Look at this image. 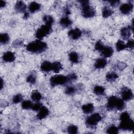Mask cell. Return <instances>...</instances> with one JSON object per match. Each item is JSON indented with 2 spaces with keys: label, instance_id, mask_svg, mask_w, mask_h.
I'll return each mask as SVG.
<instances>
[{
  "label": "cell",
  "instance_id": "obj_42",
  "mask_svg": "<svg viewBox=\"0 0 134 134\" xmlns=\"http://www.w3.org/2000/svg\"><path fill=\"white\" fill-rule=\"evenodd\" d=\"M108 2L110 3V5L113 7H116L120 3V1H117V0L110 1H108Z\"/></svg>",
  "mask_w": 134,
  "mask_h": 134
},
{
  "label": "cell",
  "instance_id": "obj_12",
  "mask_svg": "<svg viewBox=\"0 0 134 134\" xmlns=\"http://www.w3.org/2000/svg\"><path fill=\"white\" fill-rule=\"evenodd\" d=\"M2 58L5 62H12L15 60L16 57L14 52L11 51H7L3 54Z\"/></svg>",
  "mask_w": 134,
  "mask_h": 134
},
{
  "label": "cell",
  "instance_id": "obj_15",
  "mask_svg": "<svg viewBox=\"0 0 134 134\" xmlns=\"http://www.w3.org/2000/svg\"><path fill=\"white\" fill-rule=\"evenodd\" d=\"M100 52L104 58H109L113 54L114 50L110 47L105 46Z\"/></svg>",
  "mask_w": 134,
  "mask_h": 134
},
{
  "label": "cell",
  "instance_id": "obj_2",
  "mask_svg": "<svg viewBox=\"0 0 134 134\" xmlns=\"http://www.w3.org/2000/svg\"><path fill=\"white\" fill-rule=\"evenodd\" d=\"M47 47L48 46L46 42L38 39L28 43L26 46V49L31 53L38 54L45 51Z\"/></svg>",
  "mask_w": 134,
  "mask_h": 134
},
{
  "label": "cell",
  "instance_id": "obj_6",
  "mask_svg": "<svg viewBox=\"0 0 134 134\" xmlns=\"http://www.w3.org/2000/svg\"><path fill=\"white\" fill-rule=\"evenodd\" d=\"M68 82L67 76L63 75H55L50 79V83L52 86L63 85Z\"/></svg>",
  "mask_w": 134,
  "mask_h": 134
},
{
  "label": "cell",
  "instance_id": "obj_8",
  "mask_svg": "<svg viewBox=\"0 0 134 134\" xmlns=\"http://www.w3.org/2000/svg\"><path fill=\"white\" fill-rule=\"evenodd\" d=\"M121 95L124 101L131 100L133 98V93L131 89L127 87H124L121 90Z\"/></svg>",
  "mask_w": 134,
  "mask_h": 134
},
{
  "label": "cell",
  "instance_id": "obj_22",
  "mask_svg": "<svg viewBox=\"0 0 134 134\" xmlns=\"http://www.w3.org/2000/svg\"><path fill=\"white\" fill-rule=\"evenodd\" d=\"M31 98L32 99V100H34V102H38L42 98V95L39 91L37 90H35V91H33L31 93Z\"/></svg>",
  "mask_w": 134,
  "mask_h": 134
},
{
  "label": "cell",
  "instance_id": "obj_41",
  "mask_svg": "<svg viewBox=\"0 0 134 134\" xmlns=\"http://www.w3.org/2000/svg\"><path fill=\"white\" fill-rule=\"evenodd\" d=\"M134 47V41L132 39H130L128 41L126 44V48H129L130 49H132Z\"/></svg>",
  "mask_w": 134,
  "mask_h": 134
},
{
  "label": "cell",
  "instance_id": "obj_30",
  "mask_svg": "<svg viewBox=\"0 0 134 134\" xmlns=\"http://www.w3.org/2000/svg\"><path fill=\"white\" fill-rule=\"evenodd\" d=\"M32 106V102L29 100H25L21 103V107L24 109H31Z\"/></svg>",
  "mask_w": 134,
  "mask_h": 134
},
{
  "label": "cell",
  "instance_id": "obj_32",
  "mask_svg": "<svg viewBox=\"0 0 134 134\" xmlns=\"http://www.w3.org/2000/svg\"><path fill=\"white\" fill-rule=\"evenodd\" d=\"M68 132L70 134H75L78 132V128L76 125H70L67 128Z\"/></svg>",
  "mask_w": 134,
  "mask_h": 134
},
{
  "label": "cell",
  "instance_id": "obj_4",
  "mask_svg": "<svg viewBox=\"0 0 134 134\" xmlns=\"http://www.w3.org/2000/svg\"><path fill=\"white\" fill-rule=\"evenodd\" d=\"M82 7V14L85 18H91L95 16V11L91 6L88 1H79Z\"/></svg>",
  "mask_w": 134,
  "mask_h": 134
},
{
  "label": "cell",
  "instance_id": "obj_36",
  "mask_svg": "<svg viewBox=\"0 0 134 134\" xmlns=\"http://www.w3.org/2000/svg\"><path fill=\"white\" fill-rule=\"evenodd\" d=\"M76 91L75 88L72 86H69L66 87L65 90V92L68 95H72L74 94Z\"/></svg>",
  "mask_w": 134,
  "mask_h": 134
},
{
  "label": "cell",
  "instance_id": "obj_46",
  "mask_svg": "<svg viewBox=\"0 0 134 134\" xmlns=\"http://www.w3.org/2000/svg\"><path fill=\"white\" fill-rule=\"evenodd\" d=\"M3 84H4V83H3V80L2 79H1V89L2 90L3 87Z\"/></svg>",
  "mask_w": 134,
  "mask_h": 134
},
{
  "label": "cell",
  "instance_id": "obj_3",
  "mask_svg": "<svg viewBox=\"0 0 134 134\" xmlns=\"http://www.w3.org/2000/svg\"><path fill=\"white\" fill-rule=\"evenodd\" d=\"M125 101L115 96H110L107 103V108L109 109L122 110L125 108Z\"/></svg>",
  "mask_w": 134,
  "mask_h": 134
},
{
  "label": "cell",
  "instance_id": "obj_1",
  "mask_svg": "<svg viewBox=\"0 0 134 134\" xmlns=\"http://www.w3.org/2000/svg\"><path fill=\"white\" fill-rule=\"evenodd\" d=\"M119 128L122 130L131 131L134 128V122L130 115L126 111L123 112L120 116Z\"/></svg>",
  "mask_w": 134,
  "mask_h": 134
},
{
  "label": "cell",
  "instance_id": "obj_39",
  "mask_svg": "<svg viewBox=\"0 0 134 134\" xmlns=\"http://www.w3.org/2000/svg\"><path fill=\"white\" fill-rule=\"evenodd\" d=\"M68 82L73 81L77 79V75L75 73H71L66 76Z\"/></svg>",
  "mask_w": 134,
  "mask_h": 134
},
{
  "label": "cell",
  "instance_id": "obj_21",
  "mask_svg": "<svg viewBox=\"0 0 134 134\" xmlns=\"http://www.w3.org/2000/svg\"><path fill=\"white\" fill-rule=\"evenodd\" d=\"M69 59L70 61L73 63H77L80 61V57L76 52H71L69 54Z\"/></svg>",
  "mask_w": 134,
  "mask_h": 134
},
{
  "label": "cell",
  "instance_id": "obj_23",
  "mask_svg": "<svg viewBox=\"0 0 134 134\" xmlns=\"http://www.w3.org/2000/svg\"><path fill=\"white\" fill-rule=\"evenodd\" d=\"M113 12L111 8L108 6H105L102 10V16L104 18H108L111 16Z\"/></svg>",
  "mask_w": 134,
  "mask_h": 134
},
{
  "label": "cell",
  "instance_id": "obj_33",
  "mask_svg": "<svg viewBox=\"0 0 134 134\" xmlns=\"http://www.w3.org/2000/svg\"><path fill=\"white\" fill-rule=\"evenodd\" d=\"M43 20L45 23V24L52 25L54 22V19L53 17L50 15H45L43 17Z\"/></svg>",
  "mask_w": 134,
  "mask_h": 134
},
{
  "label": "cell",
  "instance_id": "obj_18",
  "mask_svg": "<svg viewBox=\"0 0 134 134\" xmlns=\"http://www.w3.org/2000/svg\"><path fill=\"white\" fill-rule=\"evenodd\" d=\"M59 23L60 25L63 28H67L71 25L72 20L68 16H65L61 18Z\"/></svg>",
  "mask_w": 134,
  "mask_h": 134
},
{
  "label": "cell",
  "instance_id": "obj_24",
  "mask_svg": "<svg viewBox=\"0 0 134 134\" xmlns=\"http://www.w3.org/2000/svg\"><path fill=\"white\" fill-rule=\"evenodd\" d=\"M62 69V64L60 62L58 61H55L52 63V69L51 71H53V72L55 73H59L60 70Z\"/></svg>",
  "mask_w": 134,
  "mask_h": 134
},
{
  "label": "cell",
  "instance_id": "obj_9",
  "mask_svg": "<svg viewBox=\"0 0 134 134\" xmlns=\"http://www.w3.org/2000/svg\"><path fill=\"white\" fill-rule=\"evenodd\" d=\"M120 12L125 15L130 14L133 10V5L131 3H124L119 7Z\"/></svg>",
  "mask_w": 134,
  "mask_h": 134
},
{
  "label": "cell",
  "instance_id": "obj_11",
  "mask_svg": "<svg viewBox=\"0 0 134 134\" xmlns=\"http://www.w3.org/2000/svg\"><path fill=\"white\" fill-rule=\"evenodd\" d=\"M49 114V110L48 108L44 106H42L41 108L38 111L37 115V118L39 120H42L47 117Z\"/></svg>",
  "mask_w": 134,
  "mask_h": 134
},
{
  "label": "cell",
  "instance_id": "obj_16",
  "mask_svg": "<svg viewBox=\"0 0 134 134\" xmlns=\"http://www.w3.org/2000/svg\"><path fill=\"white\" fill-rule=\"evenodd\" d=\"M15 9L18 13H25L26 10V5L22 1H17L15 4Z\"/></svg>",
  "mask_w": 134,
  "mask_h": 134
},
{
  "label": "cell",
  "instance_id": "obj_28",
  "mask_svg": "<svg viewBox=\"0 0 134 134\" xmlns=\"http://www.w3.org/2000/svg\"><path fill=\"white\" fill-rule=\"evenodd\" d=\"M9 36L7 33H3L0 35V42L2 44H6L9 41Z\"/></svg>",
  "mask_w": 134,
  "mask_h": 134
},
{
  "label": "cell",
  "instance_id": "obj_29",
  "mask_svg": "<svg viewBox=\"0 0 134 134\" xmlns=\"http://www.w3.org/2000/svg\"><path fill=\"white\" fill-rule=\"evenodd\" d=\"M126 44L121 40H118L116 43V49L118 51H121L125 49Z\"/></svg>",
  "mask_w": 134,
  "mask_h": 134
},
{
  "label": "cell",
  "instance_id": "obj_38",
  "mask_svg": "<svg viewBox=\"0 0 134 134\" xmlns=\"http://www.w3.org/2000/svg\"><path fill=\"white\" fill-rule=\"evenodd\" d=\"M117 68L119 70H123L127 67V64L126 63L123 62H120L117 63L116 64Z\"/></svg>",
  "mask_w": 134,
  "mask_h": 134
},
{
  "label": "cell",
  "instance_id": "obj_43",
  "mask_svg": "<svg viewBox=\"0 0 134 134\" xmlns=\"http://www.w3.org/2000/svg\"><path fill=\"white\" fill-rule=\"evenodd\" d=\"M6 5V3L5 1H0V7L1 8H3V7H5Z\"/></svg>",
  "mask_w": 134,
  "mask_h": 134
},
{
  "label": "cell",
  "instance_id": "obj_25",
  "mask_svg": "<svg viewBox=\"0 0 134 134\" xmlns=\"http://www.w3.org/2000/svg\"><path fill=\"white\" fill-rule=\"evenodd\" d=\"M118 77V75L114 72H108L106 75V79L109 82H113L116 80Z\"/></svg>",
  "mask_w": 134,
  "mask_h": 134
},
{
  "label": "cell",
  "instance_id": "obj_40",
  "mask_svg": "<svg viewBox=\"0 0 134 134\" xmlns=\"http://www.w3.org/2000/svg\"><path fill=\"white\" fill-rule=\"evenodd\" d=\"M23 45V42L20 40H16L12 43V47H20Z\"/></svg>",
  "mask_w": 134,
  "mask_h": 134
},
{
  "label": "cell",
  "instance_id": "obj_14",
  "mask_svg": "<svg viewBox=\"0 0 134 134\" xmlns=\"http://www.w3.org/2000/svg\"><path fill=\"white\" fill-rule=\"evenodd\" d=\"M107 63V60L105 58H98L94 63V67L97 69L104 68Z\"/></svg>",
  "mask_w": 134,
  "mask_h": 134
},
{
  "label": "cell",
  "instance_id": "obj_27",
  "mask_svg": "<svg viewBox=\"0 0 134 134\" xmlns=\"http://www.w3.org/2000/svg\"><path fill=\"white\" fill-rule=\"evenodd\" d=\"M93 92L97 95H102L105 93V88L102 86L96 85L94 87Z\"/></svg>",
  "mask_w": 134,
  "mask_h": 134
},
{
  "label": "cell",
  "instance_id": "obj_10",
  "mask_svg": "<svg viewBox=\"0 0 134 134\" xmlns=\"http://www.w3.org/2000/svg\"><path fill=\"white\" fill-rule=\"evenodd\" d=\"M82 31L77 28L71 29L68 32L69 37L73 40H77L79 39L82 36Z\"/></svg>",
  "mask_w": 134,
  "mask_h": 134
},
{
  "label": "cell",
  "instance_id": "obj_20",
  "mask_svg": "<svg viewBox=\"0 0 134 134\" xmlns=\"http://www.w3.org/2000/svg\"><path fill=\"white\" fill-rule=\"evenodd\" d=\"M41 5L38 3H37L36 2H32L30 3L28 6V9L30 12L33 13H35L38 10H39L40 9Z\"/></svg>",
  "mask_w": 134,
  "mask_h": 134
},
{
  "label": "cell",
  "instance_id": "obj_5",
  "mask_svg": "<svg viewBox=\"0 0 134 134\" xmlns=\"http://www.w3.org/2000/svg\"><path fill=\"white\" fill-rule=\"evenodd\" d=\"M52 30V25L45 24L38 28L36 32V37L41 40L50 34Z\"/></svg>",
  "mask_w": 134,
  "mask_h": 134
},
{
  "label": "cell",
  "instance_id": "obj_17",
  "mask_svg": "<svg viewBox=\"0 0 134 134\" xmlns=\"http://www.w3.org/2000/svg\"><path fill=\"white\" fill-rule=\"evenodd\" d=\"M82 110L84 114H88L94 111V106L92 103H87L82 106Z\"/></svg>",
  "mask_w": 134,
  "mask_h": 134
},
{
  "label": "cell",
  "instance_id": "obj_37",
  "mask_svg": "<svg viewBox=\"0 0 134 134\" xmlns=\"http://www.w3.org/2000/svg\"><path fill=\"white\" fill-rule=\"evenodd\" d=\"M42 106V104L41 103H39V102H36L34 104H32L31 109L34 111H39Z\"/></svg>",
  "mask_w": 134,
  "mask_h": 134
},
{
  "label": "cell",
  "instance_id": "obj_31",
  "mask_svg": "<svg viewBox=\"0 0 134 134\" xmlns=\"http://www.w3.org/2000/svg\"><path fill=\"white\" fill-rule=\"evenodd\" d=\"M119 131V129L117 127L111 125L109 126L106 130V132L107 133H110V134H116L118 133Z\"/></svg>",
  "mask_w": 134,
  "mask_h": 134
},
{
  "label": "cell",
  "instance_id": "obj_26",
  "mask_svg": "<svg viewBox=\"0 0 134 134\" xmlns=\"http://www.w3.org/2000/svg\"><path fill=\"white\" fill-rule=\"evenodd\" d=\"M36 79H37V75L35 72H31L30 73L26 78V81L30 84H34L36 82Z\"/></svg>",
  "mask_w": 134,
  "mask_h": 134
},
{
  "label": "cell",
  "instance_id": "obj_35",
  "mask_svg": "<svg viewBox=\"0 0 134 134\" xmlns=\"http://www.w3.org/2000/svg\"><path fill=\"white\" fill-rule=\"evenodd\" d=\"M23 97L21 94H18L15 95L13 98V102L14 104H18L23 100Z\"/></svg>",
  "mask_w": 134,
  "mask_h": 134
},
{
  "label": "cell",
  "instance_id": "obj_13",
  "mask_svg": "<svg viewBox=\"0 0 134 134\" xmlns=\"http://www.w3.org/2000/svg\"><path fill=\"white\" fill-rule=\"evenodd\" d=\"M131 28L130 26L125 27L121 29L120 30V35L121 37L124 39H128L130 38L131 36Z\"/></svg>",
  "mask_w": 134,
  "mask_h": 134
},
{
  "label": "cell",
  "instance_id": "obj_7",
  "mask_svg": "<svg viewBox=\"0 0 134 134\" xmlns=\"http://www.w3.org/2000/svg\"><path fill=\"white\" fill-rule=\"evenodd\" d=\"M102 117L99 113H94L86 118L85 122L88 126H95L102 120Z\"/></svg>",
  "mask_w": 134,
  "mask_h": 134
},
{
  "label": "cell",
  "instance_id": "obj_34",
  "mask_svg": "<svg viewBox=\"0 0 134 134\" xmlns=\"http://www.w3.org/2000/svg\"><path fill=\"white\" fill-rule=\"evenodd\" d=\"M104 47H105V46L103 44V43H102V42L100 40L97 41L95 43V46H94L95 49L96 51H99V52H100L103 49Z\"/></svg>",
  "mask_w": 134,
  "mask_h": 134
},
{
  "label": "cell",
  "instance_id": "obj_44",
  "mask_svg": "<svg viewBox=\"0 0 134 134\" xmlns=\"http://www.w3.org/2000/svg\"><path fill=\"white\" fill-rule=\"evenodd\" d=\"M64 13H65V14H66V15H69V14H70V9L68 8V7H66V8H65V9H64Z\"/></svg>",
  "mask_w": 134,
  "mask_h": 134
},
{
  "label": "cell",
  "instance_id": "obj_45",
  "mask_svg": "<svg viewBox=\"0 0 134 134\" xmlns=\"http://www.w3.org/2000/svg\"><path fill=\"white\" fill-rule=\"evenodd\" d=\"M29 13H28V12H25V13H24V19H27L28 17H29Z\"/></svg>",
  "mask_w": 134,
  "mask_h": 134
},
{
  "label": "cell",
  "instance_id": "obj_19",
  "mask_svg": "<svg viewBox=\"0 0 134 134\" xmlns=\"http://www.w3.org/2000/svg\"><path fill=\"white\" fill-rule=\"evenodd\" d=\"M40 69L43 72H48L51 71L52 63L48 61H44L41 64Z\"/></svg>",
  "mask_w": 134,
  "mask_h": 134
}]
</instances>
